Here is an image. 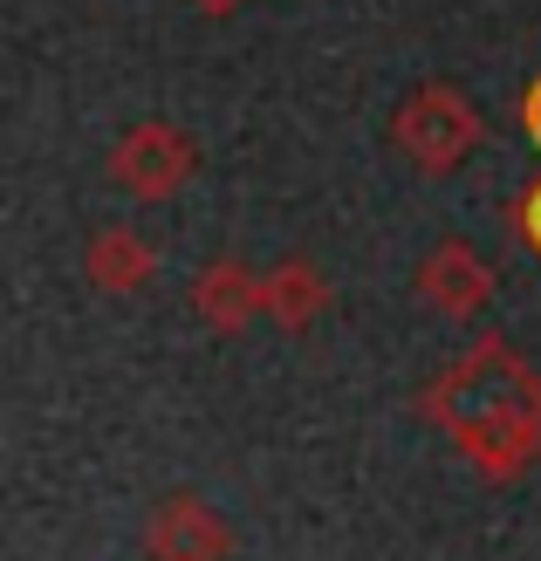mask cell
<instances>
[{
    "label": "cell",
    "mask_w": 541,
    "mask_h": 561,
    "mask_svg": "<svg viewBox=\"0 0 541 561\" xmlns=\"http://www.w3.org/2000/svg\"><path fill=\"white\" fill-rule=\"evenodd\" d=\"M192 137L172 130V124H137L117 137V151H110V179H117L124 192H137V199H158V192H172L185 172H192Z\"/></svg>",
    "instance_id": "obj_2"
},
{
    "label": "cell",
    "mask_w": 541,
    "mask_h": 561,
    "mask_svg": "<svg viewBox=\"0 0 541 561\" xmlns=\"http://www.w3.org/2000/svg\"><path fill=\"white\" fill-rule=\"evenodd\" d=\"M391 137L418 172H452L473 145H480V110L466 103V90L432 82V90H412L391 117Z\"/></svg>",
    "instance_id": "obj_1"
},
{
    "label": "cell",
    "mask_w": 541,
    "mask_h": 561,
    "mask_svg": "<svg viewBox=\"0 0 541 561\" xmlns=\"http://www.w3.org/2000/svg\"><path fill=\"white\" fill-rule=\"evenodd\" d=\"M261 288L268 280H253L240 261H219V267L199 274V316H206L213 329H240L253 308H261Z\"/></svg>",
    "instance_id": "obj_3"
},
{
    "label": "cell",
    "mask_w": 541,
    "mask_h": 561,
    "mask_svg": "<svg viewBox=\"0 0 541 561\" xmlns=\"http://www.w3.org/2000/svg\"><path fill=\"white\" fill-rule=\"evenodd\" d=\"M90 274L103 280V288H137V280L151 274V247L117 227V233H103V240L90 247Z\"/></svg>",
    "instance_id": "obj_6"
},
{
    "label": "cell",
    "mask_w": 541,
    "mask_h": 561,
    "mask_svg": "<svg viewBox=\"0 0 541 561\" xmlns=\"http://www.w3.org/2000/svg\"><path fill=\"white\" fill-rule=\"evenodd\" d=\"M323 301H329V288L316 280V267H302V261L274 267V280L261 288V308H274V322H289V329H308L323 316Z\"/></svg>",
    "instance_id": "obj_5"
},
{
    "label": "cell",
    "mask_w": 541,
    "mask_h": 561,
    "mask_svg": "<svg viewBox=\"0 0 541 561\" xmlns=\"http://www.w3.org/2000/svg\"><path fill=\"white\" fill-rule=\"evenodd\" d=\"M418 288H425V301H439V308H452V316H466V308H480V295H487V267H480L466 247H439V254L425 261Z\"/></svg>",
    "instance_id": "obj_4"
},
{
    "label": "cell",
    "mask_w": 541,
    "mask_h": 561,
    "mask_svg": "<svg viewBox=\"0 0 541 561\" xmlns=\"http://www.w3.org/2000/svg\"><path fill=\"white\" fill-rule=\"evenodd\" d=\"M521 117H528V137H534V145H541V82H534V90H528V103H521Z\"/></svg>",
    "instance_id": "obj_8"
},
{
    "label": "cell",
    "mask_w": 541,
    "mask_h": 561,
    "mask_svg": "<svg viewBox=\"0 0 541 561\" xmlns=\"http://www.w3.org/2000/svg\"><path fill=\"white\" fill-rule=\"evenodd\" d=\"M521 227H528V240H534V247H541V185H534V192H528V213H521Z\"/></svg>",
    "instance_id": "obj_7"
}]
</instances>
